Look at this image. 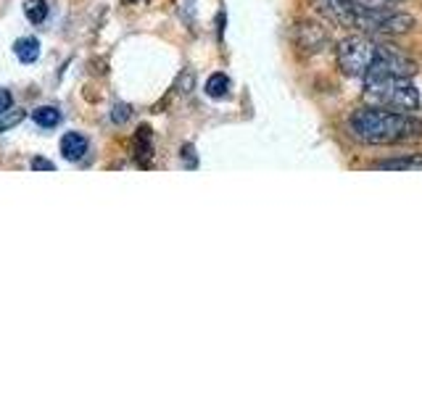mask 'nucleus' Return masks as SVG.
<instances>
[{"label": "nucleus", "instance_id": "1", "mask_svg": "<svg viewBox=\"0 0 422 395\" xmlns=\"http://www.w3.org/2000/svg\"><path fill=\"white\" fill-rule=\"evenodd\" d=\"M346 129L349 138L362 145H399V142L422 140V121L414 114L378 109V106L354 111Z\"/></svg>", "mask_w": 422, "mask_h": 395}, {"label": "nucleus", "instance_id": "2", "mask_svg": "<svg viewBox=\"0 0 422 395\" xmlns=\"http://www.w3.org/2000/svg\"><path fill=\"white\" fill-rule=\"evenodd\" d=\"M314 8L335 24L359 30L364 35L393 37V35H406L414 30V16L409 13L393 8H370L356 0H314Z\"/></svg>", "mask_w": 422, "mask_h": 395}, {"label": "nucleus", "instance_id": "3", "mask_svg": "<svg viewBox=\"0 0 422 395\" xmlns=\"http://www.w3.org/2000/svg\"><path fill=\"white\" fill-rule=\"evenodd\" d=\"M364 98L378 109L404 111L414 114L420 109V92L409 77H388V79H364Z\"/></svg>", "mask_w": 422, "mask_h": 395}, {"label": "nucleus", "instance_id": "4", "mask_svg": "<svg viewBox=\"0 0 422 395\" xmlns=\"http://www.w3.org/2000/svg\"><path fill=\"white\" fill-rule=\"evenodd\" d=\"M391 45H380L375 40L356 35V37H346L335 50V61H338V69L346 77H367L372 71V66L388 53Z\"/></svg>", "mask_w": 422, "mask_h": 395}, {"label": "nucleus", "instance_id": "5", "mask_svg": "<svg viewBox=\"0 0 422 395\" xmlns=\"http://www.w3.org/2000/svg\"><path fill=\"white\" fill-rule=\"evenodd\" d=\"M296 45L303 53H317V50L327 45V32H325V27L314 24V21H301L296 27Z\"/></svg>", "mask_w": 422, "mask_h": 395}, {"label": "nucleus", "instance_id": "6", "mask_svg": "<svg viewBox=\"0 0 422 395\" xmlns=\"http://www.w3.org/2000/svg\"><path fill=\"white\" fill-rule=\"evenodd\" d=\"M88 150H90V142L80 132H66L61 138V156L66 158V161H71V164L82 161V158L88 156Z\"/></svg>", "mask_w": 422, "mask_h": 395}, {"label": "nucleus", "instance_id": "7", "mask_svg": "<svg viewBox=\"0 0 422 395\" xmlns=\"http://www.w3.org/2000/svg\"><path fill=\"white\" fill-rule=\"evenodd\" d=\"M132 150H135V161L140 169H148L153 161V132L148 127H140L135 132L132 140Z\"/></svg>", "mask_w": 422, "mask_h": 395}, {"label": "nucleus", "instance_id": "8", "mask_svg": "<svg viewBox=\"0 0 422 395\" xmlns=\"http://www.w3.org/2000/svg\"><path fill=\"white\" fill-rule=\"evenodd\" d=\"M375 169H385V171H422V153H409L402 158H388V161H375Z\"/></svg>", "mask_w": 422, "mask_h": 395}, {"label": "nucleus", "instance_id": "9", "mask_svg": "<svg viewBox=\"0 0 422 395\" xmlns=\"http://www.w3.org/2000/svg\"><path fill=\"white\" fill-rule=\"evenodd\" d=\"M13 53L21 63H35L40 59V40L37 37H21L13 42Z\"/></svg>", "mask_w": 422, "mask_h": 395}, {"label": "nucleus", "instance_id": "10", "mask_svg": "<svg viewBox=\"0 0 422 395\" xmlns=\"http://www.w3.org/2000/svg\"><path fill=\"white\" fill-rule=\"evenodd\" d=\"M61 119H64V116H61V111L56 109V106H40V109L32 111V121H35L37 127H42V129L59 127Z\"/></svg>", "mask_w": 422, "mask_h": 395}, {"label": "nucleus", "instance_id": "11", "mask_svg": "<svg viewBox=\"0 0 422 395\" xmlns=\"http://www.w3.org/2000/svg\"><path fill=\"white\" fill-rule=\"evenodd\" d=\"M230 92V77L227 74H222V71H217V74H211L209 79H206V95L209 98H224Z\"/></svg>", "mask_w": 422, "mask_h": 395}, {"label": "nucleus", "instance_id": "12", "mask_svg": "<svg viewBox=\"0 0 422 395\" xmlns=\"http://www.w3.org/2000/svg\"><path fill=\"white\" fill-rule=\"evenodd\" d=\"M24 16L32 24H42V21L48 19V3L45 0H27L24 3Z\"/></svg>", "mask_w": 422, "mask_h": 395}, {"label": "nucleus", "instance_id": "13", "mask_svg": "<svg viewBox=\"0 0 422 395\" xmlns=\"http://www.w3.org/2000/svg\"><path fill=\"white\" fill-rule=\"evenodd\" d=\"M21 121H24V111H6L0 116V132H8V129H13Z\"/></svg>", "mask_w": 422, "mask_h": 395}, {"label": "nucleus", "instance_id": "14", "mask_svg": "<svg viewBox=\"0 0 422 395\" xmlns=\"http://www.w3.org/2000/svg\"><path fill=\"white\" fill-rule=\"evenodd\" d=\"M130 116H132V109L127 103H114V106H111V121H114V124H124Z\"/></svg>", "mask_w": 422, "mask_h": 395}, {"label": "nucleus", "instance_id": "15", "mask_svg": "<svg viewBox=\"0 0 422 395\" xmlns=\"http://www.w3.org/2000/svg\"><path fill=\"white\" fill-rule=\"evenodd\" d=\"M182 161H185L188 169L198 166V156H195V148H193V145H182Z\"/></svg>", "mask_w": 422, "mask_h": 395}, {"label": "nucleus", "instance_id": "16", "mask_svg": "<svg viewBox=\"0 0 422 395\" xmlns=\"http://www.w3.org/2000/svg\"><path fill=\"white\" fill-rule=\"evenodd\" d=\"M32 169L35 171H56V164L53 161H48V158H32Z\"/></svg>", "mask_w": 422, "mask_h": 395}, {"label": "nucleus", "instance_id": "17", "mask_svg": "<svg viewBox=\"0 0 422 395\" xmlns=\"http://www.w3.org/2000/svg\"><path fill=\"white\" fill-rule=\"evenodd\" d=\"M362 6H370V8H391L396 3H404V0H356Z\"/></svg>", "mask_w": 422, "mask_h": 395}, {"label": "nucleus", "instance_id": "18", "mask_svg": "<svg viewBox=\"0 0 422 395\" xmlns=\"http://www.w3.org/2000/svg\"><path fill=\"white\" fill-rule=\"evenodd\" d=\"M11 106H13V95H11L8 90H0V116L6 111H11Z\"/></svg>", "mask_w": 422, "mask_h": 395}]
</instances>
